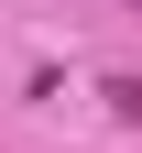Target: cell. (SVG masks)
Here are the masks:
<instances>
[{
	"label": "cell",
	"instance_id": "6da1fadb",
	"mask_svg": "<svg viewBox=\"0 0 142 153\" xmlns=\"http://www.w3.org/2000/svg\"><path fill=\"white\" fill-rule=\"evenodd\" d=\"M98 99H109V109H120V120H131V131H142V76H109V88H98Z\"/></svg>",
	"mask_w": 142,
	"mask_h": 153
}]
</instances>
